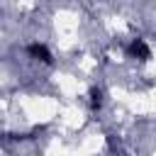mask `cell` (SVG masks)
<instances>
[{
  "instance_id": "6da1fadb",
  "label": "cell",
  "mask_w": 156,
  "mask_h": 156,
  "mask_svg": "<svg viewBox=\"0 0 156 156\" xmlns=\"http://www.w3.org/2000/svg\"><path fill=\"white\" fill-rule=\"evenodd\" d=\"M134 58H149V46H146V41L144 39H132V44H129V49H127Z\"/></svg>"
}]
</instances>
